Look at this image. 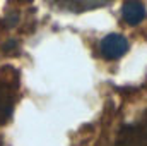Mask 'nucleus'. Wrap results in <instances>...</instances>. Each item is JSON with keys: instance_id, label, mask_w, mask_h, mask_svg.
I'll list each match as a JSON object with an SVG mask.
<instances>
[{"instance_id": "obj_2", "label": "nucleus", "mask_w": 147, "mask_h": 146, "mask_svg": "<svg viewBox=\"0 0 147 146\" xmlns=\"http://www.w3.org/2000/svg\"><path fill=\"white\" fill-rule=\"evenodd\" d=\"M115 146H147V113L123 127Z\"/></svg>"}, {"instance_id": "obj_3", "label": "nucleus", "mask_w": 147, "mask_h": 146, "mask_svg": "<svg viewBox=\"0 0 147 146\" xmlns=\"http://www.w3.org/2000/svg\"><path fill=\"white\" fill-rule=\"evenodd\" d=\"M128 50V41L121 35H108L101 40V55L108 60L120 59Z\"/></svg>"}, {"instance_id": "obj_1", "label": "nucleus", "mask_w": 147, "mask_h": 146, "mask_svg": "<svg viewBox=\"0 0 147 146\" xmlns=\"http://www.w3.org/2000/svg\"><path fill=\"white\" fill-rule=\"evenodd\" d=\"M19 93V76L7 67L0 74V126H3L14 113V107Z\"/></svg>"}, {"instance_id": "obj_5", "label": "nucleus", "mask_w": 147, "mask_h": 146, "mask_svg": "<svg viewBox=\"0 0 147 146\" xmlns=\"http://www.w3.org/2000/svg\"><path fill=\"white\" fill-rule=\"evenodd\" d=\"M50 2L58 9H63L69 12H84L106 3V0H50Z\"/></svg>"}, {"instance_id": "obj_4", "label": "nucleus", "mask_w": 147, "mask_h": 146, "mask_svg": "<svg viewBox=\"0 0 147 146\" xmlns=\"http://www.w3.org/2000/svg\"><path fill=\"white\" fill-rule=\"evenodd\" d=\"M121 17L127 24L130 26H137L144 21L146 17V7L139 2V0H128L123 3L121 7Z\"/></svg>"}]
</instances>
